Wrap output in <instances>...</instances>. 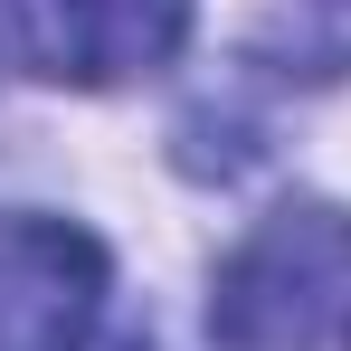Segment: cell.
<instances>
[{
    "mask_svg": "<svg viewBox=\"0 0 351 351\" xmlns=\"http://www.w3.org/2000/svg\"><path fill=\"white\" fill-rule=\"evenodd\" d=\"M105 237L58 209H0V351H95L105 323Z\"/></svg>",
    "mask_w": 351,
    "mask_h": 351,
    "instance_id": "7a4b0ae2",
    "label": "cell"
},
{
    "mask_svg": "<svg viewBox=\"0 0 351 351\" xmlns=\"http://www.w3.org/2000/svg\"><path fill=\"white\" fill-rule=\"evenodd\" d=\"M313 38H304V76H332V66H351V0H313Z\"/></svg>",
    "mask_w": 351,
    "mask_h": 351,
    "instance_id": "277c9868",
    "label": "cell"
},
{
    "mask_svg": "<svg viewBox=\"0 0 351 351\" xmlns=\"http://www.w3.org/2000/svg\"><path fill=\"white\" fill-rule=\"evenodd\" d=\"M342 342H351V313H342Z\"/></svg>",
    "mask_w": 351,
    "mask_h": 351,
    "instance_id": "5b68a950",
    "label": "cell"
},
{
    "mask_svg": "<svg viewBox=\"0 0 351 351\" xmlns=\"http://www.w3.org/2000/svg\"><path fill=\"white\" fill-rule=\"evenodd\" d=\"M190 10L199 0H10L19 58L48 86H86V95L162 76L190 38Z\"/></svg>",
    "mask_w": 351,
    "mask_h": 351,
    "instance_id": "3957f363",
    "label": "cell"
},
{
    "mask_svg": "<svg viewBox=\"0 0 351 351\" xmlns=\"http://www.w3.org/2000/svg\"><path fill=\"white\" fill-rule=\"evenodd\" d=\"M332 313H351V219L342 209H276L219 266L209 332L228 351H304Z\"/></svg>",
    "mask_w": 351,
    "mask_h": 351,
    "instance_id": "6da1fadb",
    "label": "cell"
}]
</instances>
